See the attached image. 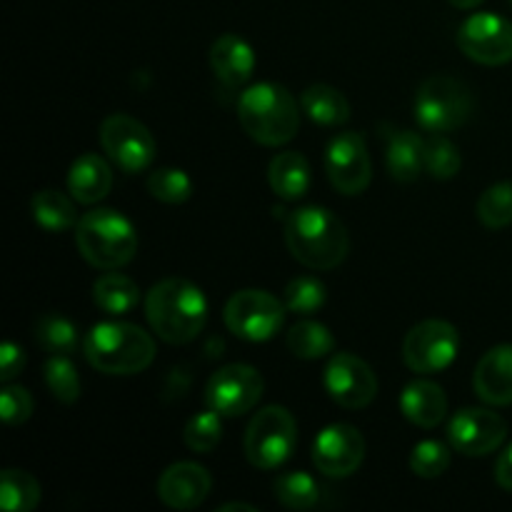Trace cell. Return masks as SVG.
Segmentation results:
<instances>
[{
  "mask_svg": "<svg viewBox=\"0 0 512 512\" xmlns=\"http://www.w3.org/2000/svg\"><path fill=\"white\" fill-rule=\"evenodd\" d=\"M145 318L160 340L193 343L208 320V303L198 285L185 278H165L145 295Z\"/></svg>",
  "mask_w": 512,
  "mask_h": 512,
  "instance_id": "1",
  "label": "cell"
},
{
  "mask_svg": "<svg viewBox=\"0 0 512 512\" xmlns=\"http://www.w3.org/2000/svg\"><path fill=\"white\" fill-rule=\"evenodd\" d=\"M285 245L310 270H333L348 258L350 238L345 225L328 208L293 210L285 220Z\"/></svg>",
  "mask_w": 512,
  "mask_h": 512,
  "instance_id": "2",
  "label": "cell"
},
{
  "mask_svg": "<svg viewBox=\"0 0 512 512\" xmlns=\"http://www.w3.org/2000/svg\"><path fill=\"white\" fill-rule=\"evenodd\" d=\"M83 355L105 375H135L155 360V340L140 325L123 320L98 323L85 333Z\"/></svg>",
  "mask_w": 512,
  "mask_h": 512,
  "instance_id": "3",
  "label": "cell"
},
{
  "mask_svg": "<svg viewBox=\"0 0 512 512\" xmlns=\"http://www.w3.org/2000/svg\"><path fill=\"white\" fill-rule=\"evenodd\" d=\"M238 120L260 145L278 148L290 143L300 128V110L288 88L275 83L250 85L238 100Z\"/></svg>",
  "mask_w": 512,
  "mask_h": 512,
  "instance_id": "4",
  "label": "cell"
},
{
  "mask_svg": "<svg viewBox=\"0 0 512 512\" xmlns=\"http://www.w3.org/2000/svg\"><path fill=\"white\" fill-rule=\"evenodd\" d=\"M80 255L98 270H118L138 253V233L125 215L115 210H90L75 228Z\"/></svg>",
  "mask_w": 512,
  "mask_h": 512,
  "instance_id": "5",
  "label": "cell"
},
{
  "mask_svg": "<svg viewBox=\"0 0 512 512\" xmlns=\"http://www.w3.org/2000/svg\"><path fill=\"white\" fill-rule=\"evenodd\" d=\"M475 108L473 93L453 75H430L415 95V120L425 133L445 135L468 123Z\"/></svg>",
  "mask_w": 512,
  "mask_h": 512,
  "instance_id": "6",
  "label": "cell"
},
{
  "mask_svg": "<svg viewBox=\"0 0 512 512\" xmlns=\"http://www.w3.org/2000/svg\"><path fill=\"white\" fill-rule=\"evenodd\" d=\"M298 425L280 405H268L245 430V458L258 470H275L295 453Z\"/></svg>",
  "mask_w": 512,
  "mask_h": 512,
  "instance_id": "7",
  "label": "cell"
},
{
  "mask_svg": "<svg viewBox=\"0 0 512 512\" xmlns=\"http://www.w3.org/2000/svg\"><path fill=\"white\" fill-rule=\"evenodd\" d=\"M225 325L238 338L250 343L270 340L285 320V303L268 290H238L225 303Z\"/></svg>",
  "mask_w": 512,
  "mask_h": 512,
  "instance_id": "8",
  "label": "cell"
},
{
  "mask_svg": "<svg viewBox=\"0 0 512 512\" xmlns=\"http://www.w3.org/2000/svg\"><path fill=\"white\" fill-rule=\"evenodd\" d=\"M100 145H103L105 155L128 175L148 170L153 165L155 153H158L153 133L140 120L123 113L108 115L103 120V125H100Z\"/></svg>",
  "mask_w": 512,
  "mask_h": 512,
  "instance_id": "9",
  "label": "cell"
},
{
  "mask_svg": "<svg viewBox=\"0 0 512 512\" xmlns=\"http://www.w3.org/2000/svg\"><path fill=\"white\" fill-rule=\"evenodd\" d=\"M460 348V333L448 320H423L403 340V360L413 373L433 375L448 368Z\"/></svg>",
  "mask_w": 512,
  "mask_h": 512,
  "instance_id": "10",
  "label": "cell"
},
{
  "mask_svg": "<svg viewBox=\"0 0 512 512\" xmlns=\"http://www.w3.org/2000/svg\"><path fill=\"white\" fill-rule=\"evenodd\" d=\"M263 378L253 365L233 363L210 375L205 385V405L223 418H238L258 405Z\"/></svg>",
  "mask_w": 512,
  "mask_h": 512,
  "instance_id": "11",
  "label": "cell"
},
{
  "mask_svg": "<svg viewBox=\"0 0 512 512\" xmlns=\"http://www.w3.org/2000/svg\"><path fill=\"white\" fill-rule=\"evenodd\" d=\"M325 170L333 188L343 195H360L373 178L368 145L360 133H340L330 140L325 153Z\"/></svg>",
  "mask_w": 512,
  "mask_h": 512,
  "instance_id": "12",
  "label": "cell"
},
{
  "mask_svg": "<svg viewBox=\"0 0 512 512\" xmlns=\"http://www.w3.org/2000/svg\"><path fill=\"white\" fill-rule=\"evenodd\" d=\"M458 45L480 65H505L512 60V23L495 13H475L460 25Z\"/></svg>",
  "mask_w": 512,
  "mask_h": 512,
  "instance_id": "13",
  "label": "cell"
},
{
  "mask_svg": "<svg viewBox=\"0 0 512 512\" xmlns=\"http://www.w3.org/2000/svg\"><path fill=\"white\" fill-rule=\"evenodd\" d=\"M325 390L345 410L368 408L378 395V378L365 360L353 353H335L325 368Z\"/></svg>",
  "mask_w": 512,
  "mask_h": 512,
  "instance_id": "14",
  "label": "cell"
},
{
  "mask_svg": "<svg viewBox=\"0 0 512 512\" xmlns=\"http://www.w3.org/2000/svg\"><path fill=\"white\" fill-rule=\"evenodd\" d=\"M365 438L348 423L328 425L315 438L313 463L328 478H348L363 465Z\"/></svg>",
  "mask_w": 512,
  "mask_h": 512,
  "instance_id": "15",
  "label": "cell"
},
{
  "mask_svg": "<svg viewBox=\"0 0 512 512\" xmlns=\"http://www.w3.org/2000/svg\"><path fill=\"white\" fill-rule=\"evenodd\" d=\"M508 435V423L498 413L485 408H465L450 420L448 440L458 453L468 458H480L503 445Z\"/></svg>",
  "mask_w": 512,
  "mask_h": 512,
  "instance_id": "16",
  "label": "cell"
},
{
  "mask_svg": "<svg viewBox=\"0 0 512 512\" xmlns=\"http://www.w3.org/2000/svg\"><path fill=\"white\" fill-rule=\"evenodd\" d=\"M213 480L198 463H175L160 475L158 498L173 510H195L210 495Z\"/></svg>",
  "mask_w": 512,
  "mask_h": 512,
  "instance_id": "17",
  "label": "cell"
},
{
  "mask_svg": "<svg viewBox=\"0 0 512 512\" xmlns=\"http://www.w3.org/2000/svg\"><path fill=\"white\" fill-rule=\"evenodd\" d=\"M473 390L488 405H512V345H498L480 358Z\"/></svg>",
  "mask_w": 512,
  "mask_h": 512,
  "instance_id": "18",
  "label": "cell"
},
{
  "mask_svg": "<svg viewBox=\"0 0 512 512\" xmlns=\"http://www.w3.org/2000/svg\"><path fill=\"white\" fill-rule=\"evenodd\" d=\"M210 68L218 75L220 83H225L228 88H240L253 78L255 53L238 35H220L210 48Z\"/></svg>",
  "mask_w": 512,
  "mask_h": 512,
  "instance_id": "19",
  "label": "cell"
},
{
  "mask_svg": "<svg viewBox=\"0 0 512 512\" xmlns=\"http://www.w3.org/2000/svg\"><path fill=\"white\" fill-rule=\"evenodd\" d=\"M400 410L413 425L425 430L438 428L448 413V398L443 388L430 380H415L400 395Z\"/></svg>",
  "mask_w": 512,
  "mask_h": 512,
  "instance_id": "20",
  "label": "cell"
},
{
  "mask_svg": "<svg viewBox=\"0 0 512 512\" xmlns=\"http://www.w3.org/2000/svg\"><path fill=\"white\" fill-rule=\"evenodd\" d=\"M113 188V170L100 155L85 153L70 165L68 170V193L80 205H93L103 200Z\"/></svg>",
  "mask_w": 512,
  "mask_h": 512,
  "instance_id": "21",
  "label": "cell"
},
{
  "mask_svg": "<svg viewBox=\"0 0 512 512\" xmlns=\"http://www.w3.org/2000/svg\"><path fill=\"white\" fill-rule=\"evenodd\" d=\"M385 163L390 178L398 183H415L425 170V140L413 130H393L388 133Z\"/></svg>",
  "mask_w": 512,
  "mask_h": 512,
  "instance_id": "22",
  "label": "cell"
},
{
  "mask_svg": "<svg viewBox=\"0 0 512 512\" xmlns=\"http://www.w3.org/2000/svg\"><path fill=\"white\" fill-rule=\"evenodd\" d=\"M268 183L283 200H300L310 188V165L295 150H285L270 160Z\"/></svg>",
  "mask_w": 512,
  "mask_h": 512,
  "instance_id": "23",
  "label": "cell"
},
{
  "mask_svg": "<svg viewBox=\"0 0 512 512\" xmlns=\"http://www.w3.org/2000/svg\"><path fill=\"white\" fill-rule=\"evenodd\" d=\"M75 203L78 200H70L60 190H40L30 200V210H33V220L43 230H48V233H65V230L78 228L80 223Z\"/></svg>",
  "mask_w": 512,
  "mask_h": 512,
  "instance_id": "24",
  "label": "cell"
},
{
  "mask_svg": "<svg viewBox=\"0 0 512 512\" xmlns=\"http://www.w3.org/2000/svg\"><path fill=\"white\" fill-rule=\"evenodd\" d=\"M300 105H303V110L313 123L328 125V128L343 125L350 118L348 98L338 88H333V85L318 83L305 88Z\"/></svg>",
  "mask_w": 512,
  "mask_h": 512,
  "instance_id": "25",
  "label": "cell"
},
{
  "mask_svg": "<svg viewBox=\"0 0 512 512\" xmlns=\"http://www.w3.org/2000/svg\"><path fill=\"white\" fill-rule=\"evenodd\" d=\"M93 300L103 313L125 315L135 310V305L140 303V288L128 275H100L93 285Z\"/></svg>",
  "mask_w": 512,
  "mask_h": 512,
  "instance_id": "26",
  "label": "cell"
},
{
  "mask_svg": "<svg viewBox=\"0 0 512 512\" xmlns=\"http://www.w3.org/2000/svg\"><path fill=\"white\" fill-rule=\"evenodd\" d=\"M40 503V483L25 470H3L0 478V508L8 512H30Z\"/></svg>",
  "mask_w": 512,
  "mask_h": 512,
  "instance_id": "27",
  "label": "cell"
},
{
  "mask_svg": "<svg viewBox=\"0 0 512 512\" xmlns=\"http://www.w3.org/2000/svg\"><path fill=\"white\" fill-rule=\"evenodd\" d=\"M285 343H288V350L295 358L303 360L325 358L335 348L333 333L323 323H315V320H303V323L293 325Z\"/></svg>",
  "mask_w": 512,
  "mask_h": 512,
  "instance_id": "28",
  "label": "cell"
},
{
  "mask_svg": "<svg viewBox=\"0 0 512 512\" xmlns=\"http://www.w3.org/2000/svg\"><path fill=\"white\" fill-rule=\"evenodd\" d=\"M273 490L278 503L285 505L288 510H310L320 500L318 483H315L313 475L303 473V470L278 475L273 480Z\"/></svg>",
  "mask_w": 512,
  "mask_h": 512,
  "instance_id": "29",
  "label": "cell"
},
{
  "mask_svg": "<svg viewBox=\"0 0 512 512\" xmlns=\"http://www.w3.org/2000/svg\"><path fill=\"white\" fill-rule=\"evenodd\" d=\"M35 340L50 355H73L80 345L78 328L58 313L40 315L38 323H35Z\"/></svg>",
  "mask_w": 512,
  "mask_h": 512,
  "instance_id": "30",
  "label": "cell"
},
{
  "mask_svg": "<svg viewBox=\"0 0 512 512\" xmlns=\"http://www.w3.org/2000/svg\"><path fill=\"white\" fill-rule=\"evenodd\" d=\"M463 168V155L458 145L445 135H433L425 140V173L433 175L435 180H450Z\"/></svg>",
  "mask_w": 512,
  "mask_h": 512,
  "instance_id": "31",
  "label": "cell"
},
{
  "mask_svg": "<svg viewBox=\"0 0 512 512\" xmlns=\"http://www.w3.org/2000/svg\"><path fill=\"white\" fill-rule=\"evenodd\" d=\"M45 383L55 400L73 405L80 398V378L68 355H50L45 360Z\"/></svg>",
  "mask_w": 512,
  "mask_h": 512,
  "instance_id": "32",
  "label": "cell"
},
{
  "mask_svg": "<svg viewBox=\"0 0 512 512\" xmlns=\"http://www.w3.org/2000/svg\"><path fill=\"white\" fill-rule=\"evenodd\" d=\"M478 220L490 230H503L512 223V183H495L480 195Z\"/></svg>",
  "mask_w": 512,
  "mask_h": 512,
  "instance_id": "33",
  "label": "cell"
},
{
  "mask_svg": "<svg viewBox=\"0 0 512 512\" xmlns=\"http://www.w3.org/2000/svg\"><path fill=\"white\" fill-rule=\"evenodd\" d=\"M223 415L215 413V410H205V413L193 415L188 420L183 430V443L188 445L193 453H213L218 448L220 438H223V423H220Z\"/></svg>",
  "mask_w": 512,
  "mask_h": 512,
  "instance_id": "34",
  "label": "cell"
},
{
  "mask_svg": "<svg viewBox=\"0 0 512 512\" xmlns=\"http://www.w3.org/2000/svg\"><path fill=\"white\" fill-rule=\"evenodd\" d=\"M283 303L290 313L313 315L325 305V285L318 278H293L283 290Z\"/></svg>",
  "mask_w": 512,
  "mask_h": 512,
  "instance_id": "35",
  "label": "cell"
},
{
  "mask_svg": "<svg viewBox=\"0 0 512 512\" xmlns=\"http://www.w3.org/2000/svg\"><path fill=\"white\" fill-rule=\"evenodd\" d=\"M148 193L155 200L168 205H180L190 198L193 193V183H190L188 173L178 168H160L148 175Z\"/></svg>",
  "mask_w": 512,
  "mask_h": 512,
  "instance_id": "36",
  "label": "cell"
},
{
  "mask_svg": "<svg viewBox=\"0 0 512 512\" xmlns=\"http://www.w3.org/2000/svg\"><path fill=\"white\" fill-rule=\"evenodd\" d=\"M448 468H450L448 445L438 443V440H423V443H418L413 448V455H410V470H413L418 478H425V480L440 478Z\"/></svg>",
  "mask_w": 512,
  "mask_h": 512,
  "instance_id": "37",
  "label": "cell"
},
{
  "mask_svg": "<svg viewBox=\"0 0 512 512\" xmlns=\"http://www.w3.org/2000/svg\"><path fill=\"white\" fill-rule=\"evenodd\" d=\"M33 395L20 385H8L0 393V418L8 425H23L33 415Z\"/></svg>",
  "mask_w": 512,
  "mask_h": 512,
  "instance_id": "38",
  "label": "cell"
},
{
  "mask_svg": "<svg viewBox=\"0 0 512 512\" xmlns=\"http://www.w3.org/2000/svg\"><path fill=\"white\" fill-rule=\"evenodd\" d=\"M25 368V353L20 345L5 343L0 348V380L10 383L13 378H18Z\"/></svg>",
  "mask_w": 512,
  "mask_h": 512,
  "instance_id": "39",
  "label": "cell"
},
{
  "mask_svg": "<svg viewBox=\"0 0 512 512\" xmlns=\"http://www.w3.org/2000/svg\"><path fill=\"white\" fill-rule=\"evenodd\" d=\"M495 480H498L500 488L512 493V443L510 448L500 455L498 463H495Z\"/></svg>",
  "mask_w": 512,
  "mask_h": 512,
  "instance_id": "40",
  "label": "cell"
},
{
  "mask_svg": "<svg viewBox=\"0 0 512 512\" xmlns=\"http://www.w3.org/2000/svg\"><path fill=\"white\" fill-rule=\"evenodd\" d=\"M233 510H243V512H258L255 505H248V503H225L220 505L218 512H233Z\"/></svg>",
  "mask_w": 512,
  "mask_h": 512,
  "instance_id": "41",
  "label": "cell"
},
{
  "mask_svg": "<svg viewBox=\"0 0 512 512\" xmlns=\"http://www.w3.org/2000/svg\"><path fill=\"white\" fill-rule=\"evenodd\" d=\"M450 3H453L455 8H460V10H470V8H478L483 0H450Z\"/></svg>",
  "mask_w": 512,
  "mask_h": 512,
  "instance_id": "42",
  "label": "cell"
},
{
  "mask_svg": "<svg viewBox=\"0 0 512 512\" xmlns=\"http://www.w3.org/2000/svg\"><path fill=\"white\" fill-rule=\"evenodd\" d=\"M510 3H512V0H510Z\"/></svg>",
  "mask_w": 512,
  "mask_h": 512,
  "instance_id": "43",
  "label": "cell"
}]
</instances>
